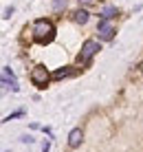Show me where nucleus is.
<instances>
[{
	"label": "nucleus",
	"mask_w": 143,
	"mask_h": 152,
	"mask_svg": "<svg viewBox=\"0 0 143 152\" xmlns=\"http://www.w3.org/2000/svg\"><path fill=\"white\" fill-rule=\"evenodd\" d=\"M22 115H24L22 110H18V113H13L11 117H7V119H4V121H11V119H15V117H22Z\"/></svg>",
	"instance_id": "10"
},
{
	"label": "nucleus",
	"mask_w": 143,
	"mask_h": 152,
	"mask_svg": "<svg viewBox=\"0 0 143 152\" xmlns=\"http://www.w3.org/2000/svg\"><path fill=\"white\" fill-rule=\"evenodd\" d=\"M99 51V42H95V40H86L82 44V53H79V64H88V62L93 60V55Z\"/></svg>",
	"instance_id": "3"
},
{
	"label": "nucleus",
	"mask_w": 143,
	"mask_h": 152,
	"mask_svg": "<svg viewBox=\"0 0 143 152\" xmlns=\"http://www.w3.org/2000/svg\"><path fill=\"white\" fill-rule=\"evenodd\" d=\"M55 38V27L51 20H35L33 22V40L38 44H49Z\"/></svg>",
	"instance_id": "1"
},
{
	"label": "nucleus",
	"mask_w": 143,
	"mask_h": 152,
	"mask_svg": "<svg viewBox=\"0 0 143 152\" xmlns=\"http://www.w3.org/2000/svg\"><path fill=\"white\" fill-rule=\"evenodd\" d=\"M97 33H99V40H104V42L112 40V38H115V27H112V22H110V20H106V18H101V20H99V24H97Z\"/></svg>",
	"instance_id": "4"
},
{
	"label": "nucleus",
	"mask_w": 143,
	"mask_h": 152,
	"mask_svg": "<svg viewBox=\"0 0 143 152\" xmlns=\"http://www.w3.org/2000/svg\"><path fill=\"white\" fill-rule=\"evenodd\" d=\"M88 2H93V0H79V4H88Z\"/></svg>",
	"instance_id": "14"
},
{
	"label": "nucleus",
	"mask_w": 143,
	"mask_h": 152,
	"mask_svg": "<svg viewBox=\"0 0 143 152\" xmlns=\"http://www.w3.org/2000/svg\"><path fill=\"white\" fill-rule=\"evenodd\" d=\"M11 13H13V7H7V9H4V15H2V18H11Z\"/></svg>",
	"instance_id": "11"
},
{
	"label": "nucleus",
	"mask_w": 143,
	"mask_h": 152,
	"mask_svg": "<svg viewBox=\"0 0 143 152\" xmlns=\"http://www.w3.org/2000/svg\"><path fill=\"white\" fill-rule=\"evenodd\" d=\"M88 15H90V13H88L86 9H79V11L73 13V20H75L77 24H86L88 22Z\"/></svg>",
	"instance_id": "7"
},
{
	"label": "nucleus",
	"mask_w": 143,
	"mask_h": 152,
	"mask_svg": "<svg viewBox=\"0 0 143 152\" xmlns=\"http://www.w3.org/2000/svg\"><path fill=\"white\" fill-rule=\"evenodd\" d=\"M51 150V141H44V143H42V152H49Z\"/></svg>",
	"instance_id": "12"
},
{
	"label": "nucleus",
	"mask_w": 143,
	"mask_h": 152,
	"mask_svg": "<svg viewBox=\"0 0 143 152\" xmlns=\"http://www.w3.org/2000/svg\"><path fill=\"white\" fill-rule=\"evenodd\" d=\"M82 141H84V132H82V128H73L71 130V134H68V148H79L82 145Z\"/></svg>",
	"instance_id": "5"
},
{
	"label": "nucleus",
	"mask_w": 143,
	"mask_h": 152,
	"mask_svg": "<svg viewBox=\"0 0 143 152\" xmlns=\"http://www.w3.org/2000/svg\"><path fill=\"white\" fill-rule=\"evenodd\" d=\"M139 69H141V75H143V62H141V66H139Z\"/></svg>",
	"instance_id": "15"
},
{
	"label": "nucleus",
	"mask_w": 143,
	"mask_h": 152,
	"mask_svg": "<svg viewBox=\"0 0 143 152\" xmlns=\"http://www.w3.org/2000/svg\"><path fill=\"white\" fill-rule=\"evenodd\" d=\"M77 73V69H73V66H64V69H57L53 73V80H64V77H73Z\"/></svg>",
	"instance_id": "6"
},
{
	"label": "nucleus",
	"mask_w": 143,
	"mask_h": 152,
	"mask_svg": "<svg viewBox=\"0 0 143 152\" xmlns=\"http://www.w3.org/2000/svg\"><path fill=\"white\" fill-rule=\"evenodd\" d=\"M53 7H55V9H64V7H66V0H55V2H53Z\"/></svg>",
	"instance_id": "9"
},
{
	"label": "nucleus",
	"mask_w": 143,
	"mask_h": 152,
	"mask_svg": "<svg viewBox=\"0 0 143 152\" xmlns=\"http://www.w3.org/2000/svg\"><path fill=\"white\" fill-rule=\"evenodd\" d=\"M49 82H51V73L46 71V66H35L33 71H31V84L33 86H38V88H46L49 86Z\"/></svg>",
	"instance_id": "2"
},
{
	"label": "nucleus",
	"mask_w": 143,
	"mask_h": 152,
	"mask_svg": "<svg viewBox=\"0 0 143 152\" xmlns=\"http://www.w3.org/2000/svg\"><path fill=\"white\" fill-rule=\"evenodd\" d=\"M4 152H7V150H4Z\"/></svg>",
	"instance_id": "16"
},
{
	"label": "nucleus",
	"mask_w": 143,
	"mask_h": 152,
	"mask_svg": "<svg viewBox=\"0 0 143 152\" xmlns=\"http://www.w3.org/2000/svg\"><path fill=\"white\" fill-rule=\"evenodd\" d=\"M117 13H119V11H117V7L108 4V7H104V9H101V13H99V15H101V18H106V20H112Z\"/></svg>",
	"instance_id": "8"
},
{
	"label": "nucleus",
	"mask_w": 143,
	"mask_h": 152,
	"mask_svg": "<svg viewBox=\"0 0 143 152\" xmlns=\"http://www.w3.org/2000/svg\"><path fill=\"white\" fill-rule=\"evenodd\" d=\"M20 141H22V143H31V141H33V139H31V137H29V134H24V137H22V139H20Z\"/></svg>",
	"instance_id": "13"
}]
</instances>
